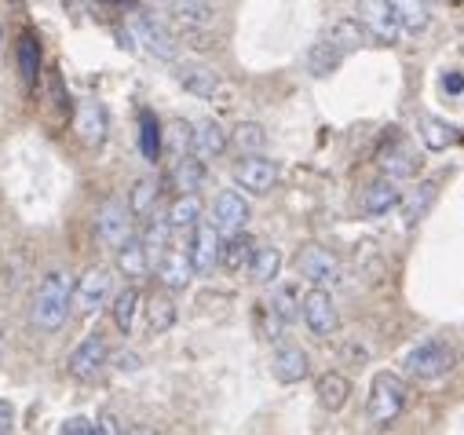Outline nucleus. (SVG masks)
I'll use <instances>...</instances> for the list:
<instances>
[{
	"mask_svg": "<svg viewBox=\"0 0 464 435\" xmlns=\"http://www.w3.org/2000/svg\"><path fill=\"white\" fill-rule=\"evenodd\" d=\"M70 296H73V278L70 271H48L44 282L37 285V296H34V307H30V318L41 334H55L66 325L70 318Z\"/></svg>",
	"mask_w": 464,
	"mask_h": 435,
	"instance_id": "1",
	"label": "nucleus"
},
{
	"mask_svg": "<svg viewBox=\"0 0 464 435\" xmlns=\"http://www.w3.org/2000/svg\"><path fill=\"white\" fill-rule=\"evenodd\" d=\"M406 399H410V388L399 373H377L373 384H370V420L377 428H388L399 420V413L406 410Z\"/></svg>",
	"mask_w": 464,
	"mask_h": 435,
	"instance_id": "2",
	"label": "nucleus"
},
{
	"mask_svg": "<svg viewBox=\"0 0 464 435\" xmlns=\"http://www.w3.org/2000/svg\"><path fill=\"white\" fill-rule=\"evenodd\" d=\"M453 366H457L453 348L446 341H435V337L424 341V344H417L406 355V373L413 381H442L446 373H453Z\"/></svg>",
	"mask_w": 464,
	"mask_h": 435,
	"instance_id": "3",
	"label": "nucleus"
},
{
	"mask_svg": "<svg viewBox=\"0 0 464 435\" xmlns=\"http://www.w3.org/2000/svg\"><path fill=\"white\" fill-rule=\"evenodd\" d=\"M132 208L125 198H106L95 212V235L106 249H118L125 238H132Z\"/></svg>",
	"mask_w": 464,
	"mask_h": 435,
	"instance_id": "4",
	"label": "nucleus"
},
{
	"mask_svg": "<svg viewBox=\"0 0 464 435\" xmlns=\"http://www.w3.org/2000/svg\"><path fill=\"white\" fill-rule=\"evenodd\" d=\"M300 314H304V325L314 337H333L340 330V311H336V304H333L325 285H314V289L304 293Z\"/></svg>",
	"mask_w": 464,
	"mask_h": 435,
	"instance_id": "5",
	"label": "nucleus"
},
{
	"mask_svg": "<svg viewBox=\"0 0 464 435\" xmlns=\"http://www.w3.org/2000/svg\"><path fill=\"white\" fill-rule=\"evenodd\" d=\"M296 271L300 278H307L311 285H336L343 267H340V256L322 249V246H304L296 253Z\"/></svg>",
	"mask_w": 464,
	"mask_h": 435,
	"instance_id": "6",
	"label": "nucleus"
},
{
	"mask_svg": "<svg viewBox=\"0 0 464 435\" xmlns=\"http://www.w3.org/2000/svg\"><path fill=\"white\" fill-rule=\"evenodd\" d=\"M110 271L106 267H92V271H84L81 275V282L73 285V296H70V311L73 314H81V318H88V314H95L102 304H106V296H110Z\"/></svg>",
	"mask_w": 464,
	"mask_h": 435,
	"instance_id": "7",
	"label": "nucleus"
},
{
	"mask_svg": "<svg viewBox=\"0 0 464 435\" xmlns=\"http://www.w3.org/2000/svg\"><path fill=\"white\" fill-rule=\"evenodd\" d=\"M355 19L366 26V34L377 41V44H399V23H395V12L388 0H359V8H355Z\"/></svg>",
	"mask_w": 464,
	"mask_h": 435,
	"instance_id": "8",
	"label": "nucleus"
},
{
	"mask_svg": "<svg viewBox=\"0 0 464 435\" xmlns=\"http://www.w3.org/2000/svg\"><path fill=\"white\" fill-rule=\"evenodd\" d=\"M249 216H253V208H249V201H246L238 190H219V194H216V201H212V227H216L223 238L246 231Z\"/></svg>",
	"mask_w": 464,
	"mask_h": 435,
	"instance_id": "9",
	"label": "nucleus"
},
{
	"mask_svg": "<svg viewBox=\"0 0 464 435\" xmlns=\"http://www.w3.org/2000/svg\"><path fill=\"white\" fill-rule=\"evenodd\" d=\"M278 176H282L278 161H271V158H264V154H246V158L235 165V179H238V187L249 190V194H271L275 183H278Z\"/></svg>",
	"mask_w": 464,
	"mask_h": 435,
	"instance_id": "10",
	"label": "nucleus"
},
{
	"mask_svg": "<svg viewBox=\"0 0 464 435\" xmlns=\"http://www.w3.org/2000/svg\"><path fill=\"white\" fill-rule=\"evenodd\" d=\"M377 165H381V172L388 176V179H413L417 172H420V154H417V147L413 143H406V140H392L381 154H377Z\"/></svg>",
	"mask_w": 464,
	"mask_h": 435,
	"instance_id": "11",
	"label": "nucleus"
},
{
	"mask_svg": "<svg viewBox=\"0 0 464 435\" xmlns=\"http://www.w3.org/2000/svg\"><path fill=\"white\" fill-rule=\"evenodd\" d=\"M194 238H190V264H194V275H212V267L219 264V242L223 235L212 227V220H198L194 227Z\"/></svg>",
	"mask_w": 464,
	"mask_h": 435,
	"instance_id": "12",
	"label": "nucleus"
},
{
	"mask_svg": "<svg viewBox=\"0 0 464 435\" xmlns=\"http://www.w3.org/2000/svg\"><path fill=\"white\" fill-rule=\"evenodd\" d=\"M154 275H158V282L169 289V293H183L187 285H190V278H194V264H190V256L183 253V249H165L154 264Z\"/></svg>",
	"mask_w": 464,
	"mask_h": 435,
	"instance_id": "13",
	"label": "nucleus"
},
{
	"mask_svg": "<svg viewBox=\"0 0 464 435\" xmlns=\"http://www.w3.org/2000/svg\"><path fill=\"white\" fill-rule=\"evenodd\" d=\"M73 129H77L81 147L99 150V147L106 143V132H110V118H106V111H102V102H95V99L81 102V106H77V121H73Z\"/></svg>",
	"mask_w": 464,
	"mask_h": 435,
	"instance_id": "14",
	"label": "nucleus"
},
{
	"mask_svg": "<svg viewBox=\"0 0 464 435\" xmlns=\"http://www.w3.org/2000/svg\"><path fill=\"white\" fill-rule=\"evenodd\" d=\"M132 37H136V44H140L143 52H150L154 59H176V41H172V34H169L161 23H154L150 15H136V19H132Z\"/></svg>",
	"mask_w": 464,
	"mask_h": 435,
	"instance_id": "15",
	"label": "nucleus"
},
{
	"mask_svg": "<svg viewBox=\"0 0 464 435\" xmlns=\"http://www.w3.org/2000/svg\"><path fill=\"white\" fill-rule=\"evenodd\" d=\"M106 359H110V348H106V341L95 334V337H84L77 348H73V355H70V373L77 377V381H92L102 366H106Z\"/></svg>",
	"mask_w": 464,
	"mask_h": 435,
	"instance_id": "16",
	"label": "nucleus"
},
{
	"mask_svg": "<svg viewBox=\"0 0 464 435\" xmlns=\"http://www.w3.org/2000/svg\"><path fill=\"white\" fill-rule=\"evenodd\" d=\"M439 201V179H420L402 201H399V208H402V227L406 231H413L424 216L431 212V205Z\"/></svg>",
	"mask_w": 464,
	"mask_h": 435,
	"instance_id": "17",
	"label": "nucleus"
},
{
	"mask_svg": "<svg viewBox=\"0 0 464 435\" xmlns=\"http://www.w3.org/2000/svg\"><path fill=\"white\" fill-rule=\"evenodd\" d=\"M399 201H402L399 179L381 176V179H373V183L362 190V198H359V212H366V216H388L392 208H399Z\"/></svg>",
	"mask_w": 464,
	"mask_h": 435,
	"instance_id": "18",
	"label": "nucleus"
},
{
	"mask_svg": "<svg viewBox=\"0 0 464 435\" xmlns=\"http://www.w3.org/2000/svg\"><path fill=\"white\" fill-rule=\"evenodd\" d=\"M271 373H275V381H278V384H300V381H307V373H311V359H307V352H304V348L285 344V348H278V352H275Z\"/></svg>",
	"mask_w": 464,
	"mask_h": 435,
	"instance_id": "19",
	"label": "nucleus"
},
{
	"mask_svg": "<svg viewBox=\"0 0 464 435\" xmlns=\"http://www.w3.org/2000/svg\"><path fill=\"white\" fill-rule=\"evenodd\" d=\"M227 147H230V136H227L216 121H201V125H194V136H190V154H194V158H201V161H216Z\"/></svg>",
	"mask_w": 464,
	"mask_h": 435,
	"instance_id": "20",
	"label": "nucleus"
},
{
	"mask_svg": "<svg viewBox=\"0 0 464 435\" xmlns=\"http://www.w3.org/2000/svg\"><path fill=\"white\" fill-rule=\"evenodd\" d=\"M314 395H318V406L329 410V413H340L347 406V399H352V381H347L343 373H322L314 381Z\"/></svg>",
	"mask_w": 464,
	"mask_h": 435,
	"instance_id": "21",
	"label": "nucleus"
},
{
	"mask_svg": "<svg viewBox=\"0 0 464 435\" xmlns=\"http://www.w3.org/2000/svg\"><path fill=\"white\" fill-rule=\"evenodd\" d=\"M253 249H256V242H253L246 231H238V235H227V242H219V264H223V271H230V275H242V271H249Z\"/></svg>",
	"mask_w": 464,
	"mask_h": 435,
	"instance_id": "22",
	"label": "nucleus"
},
{
	"mask_svg": "<svg viewBox=\"0 0 464 435\" xmlns=\"http://www.w3.org/2000/svg\"><path fill=\"white\" fill-rule=\"evenodd\" d=\"M392 12H395V23L402 34H424L431 26V8H428V0H388Z\"/></svg>",
	"mask_w": 464,
	"mask_h": 435,
	"instance_id": "23",
	"label": "nucleus"
},
{
	"mask_svg": "<svg viewBox=\"0 0 464 435\" xmlns=\"http://www.w3.org/2000/svg\"><path fill=\"white\" fill-rule=\"evenodd\" d=\"M118 271L125 275V278H147L150 275V256H147V246H143V238H125L118 249Z\"/></svg>",
	"mask_w": 464,
	"mask_h": 435,
	"instance_id": "24",
	"label": "nucleus"
},
{
	"mask_svg": "<svg viewBox=\"0 0 464 435\" xmlns=\"http://www.w3.org/2000/svg\"><path fill=\"white\" fill-rule=\"evenodd\" d=\"M169 12H172V19L183 23L187 30H205V26L216 23V8L208 5V0H172Z\"/></svg>",
	"mask_w": 464,
	"mask_h": 435,
	"instance_id": "25",
	"label": "nucleus"
},
{
	"mask_svg": "<svg viewBox=\"0 0 464 435\" xmlns=\"http://www.w3.org/2000/svg\"><path fill=\"white\" fill-rule=\"evenodd\" d=\"M347 59V52L336 44V41H329V37H322L311 52H307V70L314 73V77H329V73H336L340 70V63Z\"/></svg>",
	"mask_w": 464,
	"mask_h": 435,
	"instance_id": "26",
	"label": "nucleus"
},
{
	"mask_svg": "<svg viewBox=\"0 0 464 435\" xmlns=\"http://www.w3.org/2000/svg\"><path fill=\"white\" fill-rule=\"evenodd\" d=\"M179 84L190 92V95H198V99H212L216 92H219V73L216 70H208V66H179Z\"/></svg>",
	"mask_w": 464,
	"mask_h": 435,
	"instance_id": "27",
	"label": "nucleus"
},
{
	"mask_svg": "<svg viewBox=\"0 0 464 435\" xmlns=\"http://www.w3.org/2000/svg\"><path fill=\"white\" fill-rule=\"evenodd\" d=\"M172 183H176L179 194H198L201 183H205V161L194 158V154H179L176 169H172Z\"/></svg>",
	"mask_w": 464,
	"mask_h": 435,
	"instance_id": "28",
	"label": "nucleus"
},
{
	"mask_svg": "<svg viewBox=\"0 0 464 435\" xmlns=\"http://www.w3.org/2000/svg\"><path fill=\"white\" fill-rule=\"evenodd\" d=\"M249 275H253V282L271 285L282 275V253L275 246H256L253 249V260H249Z\"/></svg>",
	"mask_w": 464,
	"mask_h": 435,
	"instance_id": "29",
	"label": "nucleus"
},
{
	"mask_svg": "<svg viewBox=\"0 0 464 435\" xmlns=\"http://www.w3.org/2000/svg\"><path fill=\"white\" fill-rule=\"evenodd\" d=\"M176 325V300L169 293H158L147 300V330L158 337V334H169Z\"/></svg>",
	"mask_w": 464,
	"mask_h": 435,
	"instance_id": "30",
	"label": "nucleus"
},
{
	"mask_svg": "<svg viewBox=\"0 0 464 435\" xmlns=\"http://www.w3.org/2000/svg\"><path fill=\"white\" fill-rule=\"evenodd\" d=\"M201 198L198 194H179L172 205H169V224H172V231H190L198 220H201Z\"/></svg>",
	"mask_w": 464,
	"mask_h": 435,
	"instance_id": "31",
	"label": "nucleus"
},
{
	"mask_svg": "<svg viewBox=\"0 0 464 435\" xmlns=\"http://www.w3.org/2000/svg\"><path fill=\"white\" fill-rule=\"evenodd\" d=\"M140 304H143V296H140V289L136 285H129V289H121L118 296H113V325H118L121 334H132V325H136V314H140Z\"/></svg>",
	"mask_w": 464,
	"mask_h": 435,
	"instance_id": "32",
	"label": "nucleus"
},
{
	"mask_svg": "<svg viewBox=\"0 0 464 435\" xmlns=\"http://www.w3.org/2000/svg\"><path fill=\"white\" fill-rule=\"evenodd\" d=\"M143 246H147V256H150V264L172 246V224H169V216H150L147 220V227H143Z\"/></svg>",
	"mask_w": 464,
	"mask_h": 435,
	"instance_id": "33",
	"label": "nucleus"
},
{
	"mask_svg": "<svg viewBox=\"0 0 464 435\" xmlns=\"http://www.w3.org/2000/svg\"><path fill=\"white\" fill-rule=\"evenodd\" d=\"M230 147L238 154H264L267 147V129L256 125V121H242L235 132H230Z\"/></svg>",
	"mask_w": 464,
	"mask_h": 435,
	"instance_id": "34",
	"label": "nucleus"
},
{
	"mask_svg": "<svg viewBox=\"0 0 464 435\" xmlns=\"http://www.w3.org/2000/svg\"><path fill=\"white\" fill-rule=\"evenodd\" d=\"M329 41H336L343 52H355V48H362L366 44V26L359 23V19H340V23H333L329 26V34H325Z\"/></svg>",
	"mask_w": 464,
	"mask_h": 435,
	"instance_id": "35",
	"label": "nucleus"
},
{
	"mask_svg": "<svg viewBox=\"0 0 464 435\" xmlns=\"http://www.w3.org/2000/svg\"><path fill=\"white\" fill-rule=\"evenodd\" d=\"M457 140H460V136H457L453 125H446V121H439V118H424V147L446 150V147H453Z\"/></svg>",
	"mask_w": 464,
	"mask_h": 435,
	"instance_id": "36",
	"label": "nucleus"
},
{
	"mask_svg": "<svg viewBox=\"0 0 464 435\" xmlns=\"http://www.w3.org/2000/svg\"><path fill=\"white\" fill-rule=\"evenodd\" d=\"M190 136H194V125L190 121H183V118H176V121H169V129H165V147H169V154L172 158H179V154H190Z\"/></svg>",
	"mask_w": 464,
	"mask_h": 435,
	"instance_id": "37",
	"label": "nucleus"
},
{
	"mask_svg": "<svg viewBox=\"0 0 464 435\" xmlns=\"http://www.w3.org/2000/svg\"><path fill=\"white\" fill-rule=\"evenodd\" d=\"M154 201H158V183L154 179H136L132 183V194H129L132 216H150L154 212Z\"/></svg>",
	"mask_w": 464,
	"mask_h": 435,
	"instance_id": "38",
	"label": "nucleus"
},
{
	"mask_svg": "<svg viewBox=\"0 0 464 435\" xmlns=\"http://www.w3.org/2000/svg\"><path fill=\"white\" fill-rule=\"evenodd\" d=\"M140 150H143L147 161H158V154H161V129H158L154 114L140 118Z\"/></svg>",
	"mask_w": 464,
	"mask_h": 435,
	"instance_id": "39",
	"label": "nucleus"
},
{
	"mask_svg": "<svg viewBox=\"0 0 464 435\" xmlns=\"http://www.w3.org/2000/svg\"><path fill=\"white\" fill-rule=\"evenodd\" d=\"M37 66H41V48H37L34 37H23L19 41V73H23L26 84L37 77Z\"/></svg>",
	"mask_w": 464,
	"mask_h": 435,
	"instance_id": "40",
	"label": "nucleus"
},
{
	"mask_svg": "<svg viewBox=\"0 0 464 435\" xmlns=\"http://www.w3.org/2000/svg\"><path fill=\"white\" fill-rule=\"evenodd\" d=\"M271 311H275V314H278L285 325H289V322H296V318H300V300H296V289H289V285H285V289H278V293H275V300H271Z\"/></svg>",
	"mask_w": 464,
	"mask_h": 435,
	"instance_id": "41",
	"label": "nucleus"
},
{
	"mask_svg": "<svg viewBox=\"0 0 464 435\" xmlns=\"http://www.w3.org/2000/svg\"><path fill=\"white\" fill-rule=\"evenodd\" d=\"M59 431H63V435H95V424H92L88 417H70V420H63Z\"/></svg>",
	"mask_w": 464,
	"mask_h": 435,
	"instance_id": "42",
	"label": "nucleus"
},
{
	"mask_svg": "<svg viewBox=\"0 0 464 435\" xmlns=\"http://www.w3.org/2000/svg\"><path fill=\"white\" fill-rule=\"evenodd\" d=\"M12 428H15V410H12V402L0 399V435L12 431Z\"/></svg>",
	"mask_w": 464,
	"mask_h": 435,
	"instance_id": "43",
	"label": "nucleus"
},
{
	"mask_svg": "<svg viewBox=\"0 0 464 435\" xmlns=\"http://www.w3.org/2000/svg\"><path fill=\"white\" fill-rule=\"evenodd\" d=\"M95 431H110V435H113V431H121V424H118V417L102 413V417H99V424H95Z\"/></svg>",
	"mask_w": 464,
	"mask_h": 435,
	"instance_id": "44",
	"label": "nucleus"
},
{
	"mask_svg": "<svg viewBox=\"0 0 464 435\" xmlns=\"http://www.w3.org/2000/svg\"><path fill=\"white\" fill-rule=\"evenodd\" d=\"M442 88H446V92H460V88H464V77H460V73H450V77H442Z\"/></svg>",
	"mask_w": 464,
	"mask_h": 435,
	"instance_id": "45",
	"label": "nucleus"
},
{
	"mask_svg": "<svg viewBox=\"0 0 464 435\" xmlns=\"http://www.w3.org/2000/svg\"><path fill=\"white\" fill-rule=\"evenodd\" d=\"M118 362H121V370H136V366H140V359H136V355H121Z\"/></svg>",
	"mask_w": 464,
	"mask_h": 435,
	"instance_id": "46",
	"label": "nucleus"
},
{
	"mask_svg": "<svg viewBox=\"0 0 464 435\" xmlns=\"http://www.w3.org/2000/svg\"><path fill=\"white\" fill-rule=\"evenodd\" d=\"M435 5H446V0H435Z\"/></svg>",
	"mask_w": 464,
	"mask_h": 435,
	"instance_id": "47",
	"label": "nucleus"
}]
</instances>
